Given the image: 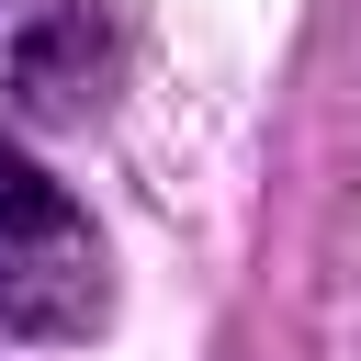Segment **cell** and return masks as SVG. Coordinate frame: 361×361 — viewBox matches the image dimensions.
I'll list each match as a JSON object with an SVG mask.
<instances>
[{
    "label": "cell",
    "instance_id": "6da1fadb",
    "mask_svg": "<svg viewBox=\"0 0 361 361\" xmlns=\"http://www.w3.org/2000/svg\"><path fill=\"white\" fill-rule=\"evenodd\" d=\"M113 305L102 282V237L68 203V180H45L11 135H0V327L23 338H90Z\"/></svg>",
    "mask_w": 361,
    "mask_h": 361
}]
</instances>
